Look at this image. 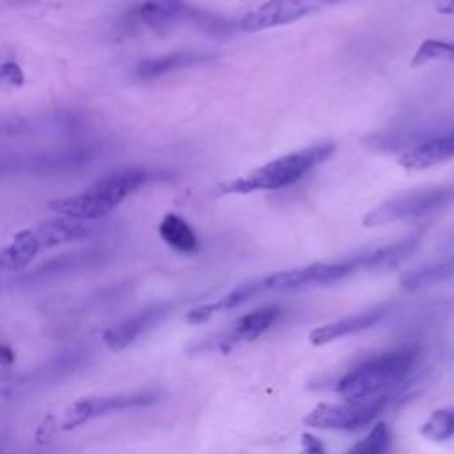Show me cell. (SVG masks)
I'll return each instance as SVG.
<instances>
[{
  "label": "cell",
  "instance_id": "cell-20",
  "mask_svg": "<svg viewBox=\"0 0 454 454\" xmlns=\"http://www.w3.org/2000/svg\"><path fill=\"white\" fill-rule=\"evenodd\" d=\"M433 60H454V41H440V39L422 41L411 59V66L420 67Z\"/></svg>",
  "mask_w": 454,
  "mask_h": 454
},
{
  "label": "cell",
  "instance_id": "cell-12",
  "mask_svg": "<svg viewBox=\"0 0 454 454\" xmlns=\"http://www.w3.org/2000/svg\"><path fill=\"white\" fill-rule=\"evenodd\" d=\"M454 158V129L438 137L424 138L408 147L399 156V165L406 170H426Z\"/></svg>",
  "mask_w": 454,
  "mask_h": 454
},
{
  "label": "cell",
  "instance_id": "cell-5",
  "mask_svg": "<svg viewBox=\"0 0 454 454\" xmlns=\"http://www.w3.org/2000/svg\"><path fill=\"white\" fill-rule=\"evenodd\" d=\"M454 200V186H429L395 195L364 216L365 227L415 220L443 209Z\"/></svg>",
  "mask_w": 454,
  "mask_h": 454
},
{
  "label": "cell",
  "instance_id": "cell-7",
  "mask_svg": "<svg viewBox=\"0 0 454 454\" xmlns=\"http://www.w3.org/2000/svg\"><path fill=\"white\" fill-rule=\"evenodd\" d=\"M156 401H158V392L154 390H133V392H121V394H108V395H89L67 406L64 413V427L66 429L78 427L99 417L151 406Z\"/></svg>",
  "mask_w": 454,
  "mask_h": 454
},
{
  "label": "cell",
  "instance_id": "cell-2",
  "mask_svg": "<svg viewBox=\"0 0 454 454\" xmlns=\"http://www.w3.org/2000/svg\"><path fill=\"white\" fill-rule=\"evenodd\" d=\"M147 181V172L142 168H126L110 174L80 193L67 195L48 202V209L60 216L94 222L115 209L124 199L138 190Z\"/></svg>",
  "mask_w": 454,
  "mask_h": 454
},
{
  "label": "cell",
  "instance_id": "cell-13",
  "mask_svg": "<svg viewBox=\"0 0 454 454\" xmlns=\"http://www.w3.org/2000/svg\"><path fill=\"white\" fill-rule=\"evenodd\" d=\"M381 316H383V310L381 309H374V310L353 314V316H348V317H342V319L321 325V326L314 328L309 333V340L312 344H316V346L328 344L332 340H337V339L348 337L351 333H358L362 330L371 328L372 325H376L380 321Z\"/></svg>",
  "mask_w": 454,
  "mask_h": 454
},
{
  "label": "cell",
  "instance_id": "cell-6",
  "mask_svg": "<svg viewBox=\"0 0 454 454\" xmlns=\"http://www.w3.org/2000/svg\"><path fill=\"white\" fill-rule=\"evenodd\" d=\"M388 397L390 394L365 401L321 403L307 413L303 424L316 429L355 431L371 424L385 410Z\"/></svg>",
  "mask_w": 454,
  "mask_h": 454
},
{
  "label": "cell",
  "instance_id": "cell-1",
  "mask_svg": "<svg viewBox=\"0 0 454 454\" xmlns=\"http://www.w3.org/2000/svg\"><path fill=\"white\" fill-rule=\"evenodd\" d=\"M335 151V144L330 140L317 142L298 151L282 154L262 167L252 170L243 177L222 183L216 186L220 195L227 193H250L262 190H280L294 184L319 163L328 160Z\"/></svg>",
  "mask_w": 454,
  "mask_h": 454
},
{
  "label": "cell",
  "instance_id": "cell-3",
  "mask_svg": "<svg viewBox=\"0 0 454 454\" xmlns=\"http://www.w3.org/2000/svg\"><path fill=\"white\" fill-rule=\"evenodd\" d=\"M415 360V348H399L371 356L339 380L337 394L344 401H365L385 395L408 376Z\"/></svg>",
  "mask_w": 454,
  "mask_h": 454
},
{
  "label": "cell",
  "instance_id": "cell-4",
  "mask_svg": "<svg viewBox=\"0 0 454 454\" xmlns=\"http://www.w3.org/2000/svg\"><path fill=\"white\" fill-rule=\"evenodd\" d=\"M92 232L94 227L90 225V222L67 216L46 220L35 227L14 234L2 250L0 266L4 271H20L27 268L39 252L85 239Z\"/></svg>",
  "mask_w": 454,
  "mask_h": 454
},
{
  "label": "cell",
  "instance_id": "cell-14",
  "mask_svg": "<svg viewBox=\"0 0 454 454\" xmlns=\"http://www.w3.org/2000/svg\"><path fill=\"white\" fill-rule=\"evenodd\" d=\"M280 316V307L277 305H266L261 309H255L245 316H241L231 332L232 342H250L261 337L270 326L275 325V321Z\"/></svg>",
  "mask_w": 454,
  "mask_h": 454
},
{
  "label": "cell",
  "instance_id": "cell-11",
  "mask_svg": "<svg viewBox=\"0 0 454 454\" xmlns=\"http://www.w3.org/2000/svg\"><path fill=\"white\" fill-rule=\"evenodd\" d=\"M87 349H73L60 353L59 356L44 362L41 367H35L28 374L21 376L16 383L12 381V395L14 394H25L32 392L35 388H41L44 385H51L53 381L67 376L74 369H78L85 358H87Z\"/></svg>",
  "mask_w": 454,
  "mask_h": 454
},
{
  "label": "cell",
  "instance_id": "cell-23",
  "mask_svg": "<svg viewBox=\"0 0 454 454\" xmlns=\"http://www.w3.org/2000/svg\"><path fill=\"white\" fill-rule=\"evenodd\" d=\"M0 358H2L4 365H11L14 362V351L7 344H4L0 349Z\"/></svg>",
  "mask_w": 454,
  "mask_h": 454
},
{
  "label": "cell",
  "instance_id": "cell-21",
  "mask_svg": "<svg viewBox=\"0 0 454 454\" xmlns=\"http://www.w3.org/2000/svg\"><path fill=\"white\" fill-rule=\"evenodd\" d=\"M2 78L11 85H21L23 83V73H21V69L16 62H4Z\"/></svg>",
  "mask_w": 454,
  "mask_h": 454
},
{
  "label": "cell",
  "instance_id": "cell-18",
  "mask_svg": "<svg viewBox=\"0 0 454 454\" xmlns=\"http://www.w3.org/2000/svg\"><path fill=\"white\" fill-rule=\"evenodd\" d=\"M420 433L433 442H445L454 436V408L434 410L420 427Z\"/></svg>",
  "mask_w": 454,
  "mask_h": 454
},
{
  "label": "cell",
  "instance_id": "cell-10",
  "mask_svg": "<svg viewBox=\"0 0 454 454\" xmlns=\"http://www.w3.org/2000/svg\"><path fill=\"white\" fill-rule=\"evenodd\" d=\"M168 312H170V307L165 303L142 309V310L121 319L119 323L112 325L110 328H106L103 333V342L112 351L124 349L126 346L133 344L140 335H144L145 332H149L151 328L160 325Z\"/></svg>",
  "mask_w": 454,
  "mask_h": 454
},
{
  "label": "cell",
  "instance_id": "cell-15",
  "mask_svg": "<svg viewBox=\"0 0 454 454\" xmlns=\"http://www.w3.org/2000/svg\"><path fill=\"white\" fill-rule=\"evenodd\" d=\"M158 232H160L161 239L176 252L193 254L200 247L195 231L190 227V223L183 216H179L176 213H167L163 216V220L160 222V227H158Z\"/></svg>",
  "mask_w": 454,
  "mask_h": 454
},
{
  "label": "cell",
  "instance_id": "cell-17",
  "mask_svg": "<svg viewBox=\"0 0 454 454\" xmlns=\"http://www.w3.org/2000/svg\"><path fill=\"white\" fill-rule=\"evenodd\" d=\"M454 273V262L452 261H443V262H436V264H429L413 271H408L401 277V286L408 291L422 287V286H429L434 282H440L447 277H450Z\"/></svg>",
  "mask_w": 454,
  "mask_h": 454
},
{
  "label": "cell",
  "instance_id": "cell-22",
  "mask_svg": "<svg viewBox=\"0 0 454 454\" xmlns=\"http://www.w3.org/2000/svg\"><path fill=\"white\" fill-rule=\"evenodd\" d=\"M301 447L305 454H326V449L323 445V442L312 434H303L301 436Z\"/></svg>",
  "mask_w": 454,
  "mask_h": 454
},
{
  "label": "cell",
  "instance_id": "cell-8",
  "mask_svg": "<svg viewBox=\"0 0 454 454\" xmlns=\"http://www.w3.org/2000/svg\"><path fill=\"white\" fill-rule=\"evenodd\" d=\"M337 2L340 0H266L239 20V28L245 32H259L289 25Z\"/></svg>",
  "mask_w": 454,
  "mask_h": 454
},
{
  "label": "cell",
  "instance_id": "cell-16",
  "mask_svg": "<svg viewBox=\"0 0 454 454\" xmlns=\"http://www.w3.org/2000/svg\"><path fill=\"white\" fill-rule=\"evenodd\" d=\"M199 60H202V57L197 55V53L176 51L172 55H165V57H158V59L140 62L138 67H137V74L142 76V78H154V76L165 74L168 71L197 64Z\"/></svg>",
  "mask_w": 454,
  "mask_h": 454
},
{
  "label": "cell",
  "instance_id": "cell-19",
  "mask_svg": "<svg viewBox=\"0 0 454 454\" xmlns=\"http://www.w3.org/2000/svg\"><path fill=\"white\" fill-rule=\"evenodd\" d=\"M390 440H392V436H390L387 424L378 422L346 454H387L390 449Z\"/></svg>",
  "mask_w": 454,
  "mask_h": 454
},
{
  "label": "cell",
  "instance_id": "cell-9",
  "mask_svg": "<svg viewBox=\"0 0 454 454\" xmlns=\"http://www.w3.org/2000/svg\"><path fill=\"white\" fill-rule=\"evenodd\" d=\"M192 9L183 0H145L133 5L126 16L124 25L135 30H163L186 18Z\"/></svg>",
  "mask_w": 454,
  "mask_h": 454
}]
</instances>
